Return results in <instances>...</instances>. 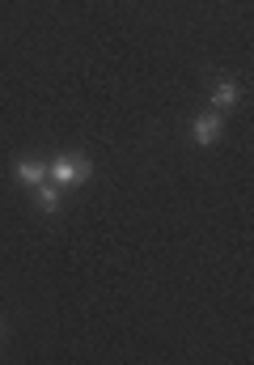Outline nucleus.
Wrapping results in <instances>:
<instances>
[{
  "mask_svg": "<svg viewBox=\"0 0 254 365\" xmlns=\"http://www.w3.org/2000/svg\"><path fill=\"white\" fill-rule=\"evenodd\" d=\"M221 110H203V115H195V123H191V136H195V145H216L221 140Z\"/></svg>",
  "mask_w": 254,
  "mask_h": 365,
  "instance_id": "f03ea898",
  "label": "nucleus"
},
{
  "mask_svg": "<svg viewBox=\"0 0 254 365\" xmlns=\"http://www.w3.org/2000/svg\"><path fill=\"white\" fill-rule=\"evenodd\" d=\"M13 175H17L21 187H38V182L47 179V166H43V162H34V158H21V162L13 166Z\"/></svg>",
  "mask_w": 254,
  "mask_h": 365,
  "instance_id": "20e7f679",
  "label": "nucleus"
},
{
  "mask_svg": "<svg viewBox=\"0 0 254 365\" xmlns=\"http://www.w3.org/2000/svg\"><path fill=\"white\" fill-rule=\"evenodd\" d=\"M60 191H64V187H55L51 179H43L38 187H30L34 208H38V212H55V208H60Z\"/></svg>",
  "mask_w": 254,
  "mask_h": 365,
  "instance_id": "7ed1b4c3",
  "label": "nucleus"
},
{
  "mask_svg": "<svg viewBox=\"0 0 254 365\" xmlns=\"http://www.w3.org/2000/svg\"><path fill=\"white\" fill-rule=\"evenodd\" d=\"M89 175H93V162L81 153H60L55 162H47V179L55 187H81L89 182Z\"/></svg>",
  "mask_w": 254,
  "mask_h": 365,
  "instance_id": "f257e3e1",
  "label": "nucleus"
},
{
  "mask_svg": "<svg viewBox=\"0 0 254 365\" xmlns=\"http://www.w3.org/2000/svg\"><path fill=\"white\" fill-rule=\"evenodd\" d=\"M238 98H242L238 81H221V86L212 90V110H233V106H238Z\"/></svg>",
  "mask_w": 254,
  "mask_h": 365,
  "instance_id": "39448f33",
  "label": "nucleus"
}]
</instances>
